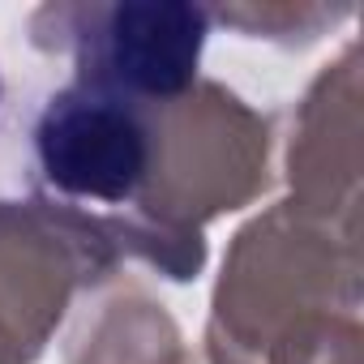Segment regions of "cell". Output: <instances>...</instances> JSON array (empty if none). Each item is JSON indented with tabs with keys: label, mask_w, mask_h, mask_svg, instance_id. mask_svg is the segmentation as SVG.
<instances>
[{
	"label": "cell",
	"mask_w": 364,
	"mask_h": 364,
	"mask_svg": "<svg viewBox=\"0 0 364 364\" xmlns=\"http://www.w3.org/2000/svg\"><path fill=\"white\" fill-rule=\"evenodd\" d=\"M35 159L56 193L116 206L141 193L154 137L133 99L90 82H69L35 120Z\"/></svg>",
	"instance_id": "obj_1"
},
{
	"label": "cell",
	"mask_w": 364,
	"mask_h": 364,
	"mask_svg": "<svg viewBox=\"0 0 364 364\" xmlns=\"http://www.w3.org/2000/svg\"><path fill=\"white\" fill-rule=\"evenodd\" d=\"M210 14L193 0H116L77 22V82L120 99H176L198 77Z\"/></svg>",
	"instance_id": "obj_2"
}]
</instances>
